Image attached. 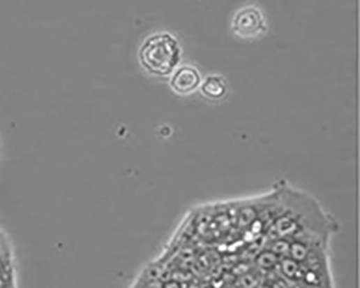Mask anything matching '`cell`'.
Returning a JSON list of instances; mask_svg holds the SVG:
<instances>
[{
    "label": "cell",
    "mask_w": 360,
    "mask_h": 288,
    "mask_svg": "<svg viewBox=\"0 0 360 288\" xmlns=\"http://www.w3.org/2000/svg\"><path fill=\"white\" fill-rule=\"evenodd\" d=\"M202 94L206 98L211 99V100H219L223 98L227 92L225 80L221 76H209L207 77L206 80L202 82L200 87Z\"/></svg>",
    "instance_id": "obj_4"
},
{
    "label": "cell",
    "mask_w": 360,
    "mask_h": 288,
    "mask_svg": "<svg viewBox=\"0 0 360 288\" xmlns=\"http://www.w3.org/2000/svg\"><path fill=\"white\" fill-rule=\"evenodd\" d=\"M182 58V48L170 33H158L147 37L139 50V60L149 74L166 77L172 74Z\"/></svg>",
    "instance_id": "obj_1"
},
{
    "label": "cell",
    "mask_w": 360,
    "mask_h": 288,
    "mask_svg": "<svg viewBox=\"0 0 360 288\" xmlns=\"http://www.w3.org/2000/svg\"><path fill=\"white\" fill-rule=\"evenodd\" d=\"M257 264L262 269L271 270L279 264L278 254H275L274 252H265L260 254L257 259Z\"/></svg>",
    "instance_id": "obj_5"
},
{
    "label": "cell",
    "mask_w": 360,
    "mask_h": 288,
    "mask_svg": "<svg viewBox=\"0 0 360 288\" xmlns=\"http://www.w3.org/2000/svg\"><path fill=\"white\" fill-rule=\"evenodd\" d=\"M232 29L240 38H257L267 31L264 15L259 8L248 6L234 15Z\"/></svg>",
    "instance_id": "obj_2"
},
{
    "label": "cell",
    "mask_w": 360,
    "mask_h": 288,
    "mask_svg": "<svg viewBox=\"0 0 360 288\" xmlns=\"http://www.w3.org/2000/svg\"><path fill=\"white\" fill-rule=\"evenodd\" d=\"M200 80L202 77L197 69L190 65H183L181 68L177 69L171 77V89L179 96H188L198 89Z\"/></svg>",
    "instance_id": "obj_3"
}]
</instances>
